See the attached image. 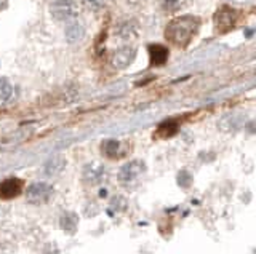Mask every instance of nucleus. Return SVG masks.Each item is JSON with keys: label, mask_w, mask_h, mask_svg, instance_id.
<instances>
[{"label": "nucleus", "mask_w": 256, "mask_h": 254, "mask_svg": "<svg viewBox=\"0 0 256 254\" xmlns=\"http://www.w3.org/2000/svg\"><path fill=\"white\" fill-rule=\"evenodd\" d=\"M202 26V19L194 14H182L172 19L165 27V38L173 46L180 50L188 48L192 43L194 37L198 34V29Z\"/></svg>", "instance_id": "f257e3e1"}, {"label": "nucleus", "mask_w": 256, "mask_h": 254, "mask_svg": "<svg viewBox=\"0 0 256 254\" xmlns=\"http://www.w3.org/2000/svg\"><path fill=\"white\" fill-rule=\"evenodd\" d=\"M240 13L237 8L230 5H222L214 11L213 16V27L218 34H228L237 26Z\"/></svg>", "instance_id": "f03ea898"}, {"label": "nucleus", "mask_w": 256, "mask_h": 254, "mask_svg": "<svg viewBox=\"0 0 256 254\" xmlns=\"http://www.w3.org/2000/svg\"><path fill=\"white\" fill-rule=\"evenodd\" d=\"M50 14L56 21H72L78 14V8L76 0H52Z\"/></svg>", "instance_id": "7ed1b4c3"}, {"label": "nucleus", "mask_w": 256, "mask_h": 254, "mask_svg": "<svg viewBox=\"0 0 256 254\" xmlns=\"http://www.w3.org/2000/svg\"><path fill=\"white\" fill-rule=\"evenodd\" d=\"M134 59H136V48L132 45H125L112 53L110 66L117 70H124L126 67H130Z\"/></svg>", "instance_id": "20e7f679"}, {"label": "nucleus", "mask_w": 256, "mask_h": 254, "mask_svg": "<svg viewBox=\"0 0 256 254\" xmlns=\"http://www.w3.org/2000/svg\"><path fill=\"white\" fill-rule=\"evenodd\" d=\"M52 197H53V187L50 184H45V182H36V184L29 186L26 192L28 202L34 205L46 203Z\"/></svg>", "instance_id": "39448f33"}, {"label": "nucleus", "mask_w": 256, "mask_h": 254, "mask_svg": "<svg viewBox=\"0 0 256 254\" xmlns=\"http://www.w3.org/2000/svg\"><path fill=\"white\" fill-rule=\"evenodd\" d=\"M148 53H149V66L150 67H158L164 66L170 58V50L168 46L162 43H150L148 45Z\"/></svg>", "instance_id": "423d86ee"}, {"label": "nucleus", "mask_w": 256, "mask_h": 254, "mask_svg": "<svg viewBox=\"0 0 256 254\" xmlns=\"http://www.w3.org/2000/svg\"><path fill=\"white\" fill-rule=\"evenodd\" d=\"M22 190V181L18 178H10L0 182V198L2 200H12V198L18 197Z\"/></svg>", "instance_id": "0eeeda50"}, {"label": "nucleus", "mask_w": 256, "mask_h": 254, "mask_svg": "<svg viewBox=\"0 0 256 254\" xmlns=\"http://www.w3.org/2000/svg\"><path fill=\"white\" fill-rule=\"evenodd\" d=\"M146 171V165L141 160H133V162H128L126 165H124L122 168H120V173H118V178L120 181H133L138 176Z\"/></svg>", "instance_id": "6e6552de"}, {"label": "nucleus", "mask_w": 256, "mask_h": 254, "mask_svg": "<svg viewBox=\"0 0 256 254\" xmlns=\"http://www.w3.org/2000/svg\"><path fill=\"white\" fill-rule=\"evenodd\" d=\"M64 37H66L68 43L74 45V43H78L84 40L85 37V27L82 22L78 21H72L66 26V30H64Z\"/></svg>", "instance_id": "1a4fd4ad"}, {"label": "nucleus", "mask_w": 256, "mask_h": 254, "mask_svg": "<svg viewBox=\"0 0 256 254\" xmlns=\"http://www.w3.org/2000/svg\"><path fill=\"white\" fill-rule=\"evenodd\" d=\"M138 34V22L133 19H126L124 22H120L116 29V35L122 40H132Z\"/></svg>", "instance_id": "9d476101"}, {"label": "nucleus", "mask_w": 256, "mask_h": 254, "mask_svg": "<svg viewBox=\"0 0 256 254\" xmlns=\"http://www.w3.org/2000/svg\"><path fill=\"white\" fill-rule=\"evenodd\" d=\"M178 131V122L173 120V118H168V120H164L162 123L158 125V128L156 131L154 136L158 138H172Z\"/></svg>", "instance_id": "9b49d317"}, {"label": "nucleus", "mask_w": 256, "mask_h": 254, "mask_svg": "<svg viewBox=\"0 0 256 254\" xmlns=\"http://www.w3.org/2000/svg\"><path fill=\"white\" fill-rule=\"evenodd\" d=\"M13 94H14V88H13L12 82L5 77L0 78V107L6 106L8 102H10Z\"/></svg>", "instance_id": "f8f14e48"}, {"label": "nucleus", "mask_w": 256, "mask_h": 254, "mask_svg": "<svg viewBox=\"0 0 256 254\" xmlns=\"http://www.w3.org/2000/svg\"><path fill=\"white\" fill-rule=\"evenodd\" d=\"M64 166H66V158L61 155H54L45 165V173L46 174H60Z\"/></svg>", "instance_id": "ddd939ff"}, {"label": "nucleus", "mask_w": 256, "mask_h": 254, "mask_svg": "<svg viewBox=\"0 0 256 254\" xmlns=\"http://www.w3.org/2000/svg\"><path fill=\"white\" fill-rule=\"evenodd\" d=\"M102 154L109 157V158H116L118 155V149H120V142L116 141V139H108L102 142Z\"/></svg>", "instance_id": "4468645a"}, {"label": "nucleus", "mask_w": 256, "mask_h": 254, "mask_svg": "<svg viewBox=\"0 0 256 254\" xmlns=\"http://www.w3.org/2000/svg\"><path fill=\"white\" fill-rule=\"evenodd\" d=\"M77 224H78V218L74 213H66L61 218V226L64 230H68V232H74L77 229Z\"/></svg>", "instance_id": "2eb2a0df"}, {"label": "nucleus", "mask_w": 256, "mask_h": 254, "mask_svg": "<svg viewBox=\"0 0 256 254\" xmlns=\"http://www.w3.org/2000/svg\"><path fill=\"white\" fill-rule=\"evenodd\" d=\"M80 2H82L84 6H86L88 10L98 11V10H102L104 6L109 3V0H80Z\"/></svg>", "instance_id": "dca6fc26"}, {"label": "nucleus", "mask_w": 256, "mask_h": 254, "mask_svg": "<svg viewBox=\"0 0 256 254\" xmlns=\"http://www.w3.org/2000/svg\"><path fill=\"white\" fill-rule=\"evenodd\" d=\"M160 5L165 11H176L180 8V0H160Z\"/></svg>", "instance_id": "f3484780"}, {"label": "nucleus", "mask_w": 256, "mask_h": 254, "mask_svg": "<svg viewBox=\"0 0 256 254\" xmlns=\"http://www.w3.org/2000/svg\"><path fill=\"white\" fill-rule=\"evenodd\" d=\"M178 182L182 186V187H188L189 186V182H190V174L188 171H182L180 173V176H178Z\"/></svg>", "instance_id": "a211bd4d"}, {"label": "nucleus", "mask_w": 256, "mask_h": 254, "mask_svg": "<svg viewBox=\"0 0 256 254\" xmlns=\"http://www.w3.org/2000/svg\"><path fill=\"white\" fill-rule=\"evenodd\" d=\"M8 8V0H0V13Z\"/></svg>", "instance_id": "6ab92c4d"}, {"label": "nucleus", "mask_w": 256, "mask_h": 254, "mask_svg": "<svg viewBox=\"0 0 256 254\" xmlns=\"http://www.w3.org/2000/svg\"><path fill=\"white\" fill-rule=\"evenodd\" d=\"M128 5H138L140 3V0H126Z\"/></svg>", "instance_id": "aec40b11"}]
</instances>
